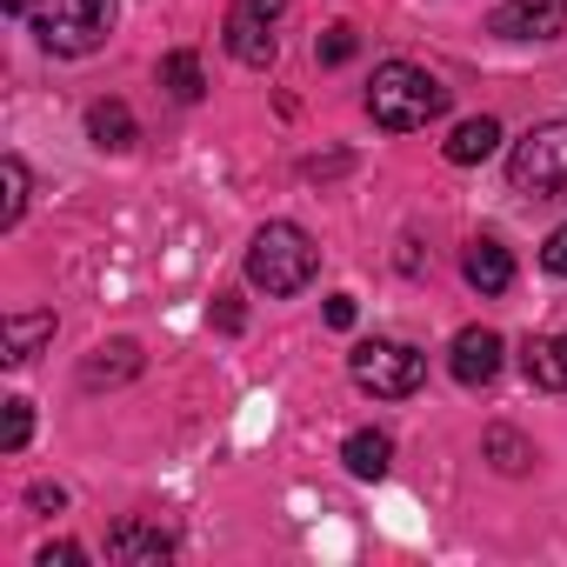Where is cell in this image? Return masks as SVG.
Listing matches in <instances>:
<instances>
[{"label": "cell", "instance_id": "cell-1", "mask_svg": "<svg viewBox=\"0 0 567 567\" xmlns=\"http://www.w3.org/2000/svg\"><path fill=\"white\" fill-rule=\"evenodd\" d=\"M368 114L388 134H414V127H427V121L447 114V87L427 68H414V61H388L368 81Z\"/></svg>", "mask_w": 567, "mask_h": 567}, {"label": "cell", "instance_id": "cell-2", "mask_svg": "<svg viewBox=\"0 0 567 567\" xmlns=\"http://www.w3.org/2000/svg\"><path fill=\"white\" fill-rule=\"evenodd\" d=\"M315 267H321V247H315V234L295 227V220H267V227L254 234V247H247V280H254L260 295H274V301L301 295L308 280H315Z\"/></svg>", "mask_w": 567, "mask_h": 567}, {"label": "cell", "instance_id": "cell-3", "mask_svg": "<svg viewBox=\"0 0 567 567\" xmlns=\"http://www.w3.org/2000/svg\"><path fill=\"white\" fill-rule=\"evenodd\" d=\"M28 14H34L41 48L48 54H68V61L94 54L114 34V0H34Z\"/></svg>", "mask_w": 567, "mask_h": 567}, {"label": "cell", "instance_id": "cell-4", "mask_svg": "<svg viewBox=\"0 0 567 567\" xmlns=\"http://www.w3.org/2000/svg\"><path fill=\"white\" fill-rule=\"evenodd\" d=\"M507 181L527 200H567V121H540L514 141Z\"/></svg>", "mask_w": 567, "mask_h": 567}, {"label": "cell", "instance_id": "cell-5", "mask_svg": "<svg viewBox=\"0 0 567 567\" xmlns=\"http://www.w3.org/2000/svg\"><path fill=\"white\" fill-rule=\"evenodd\" d=\"M348 374H354V388H361V394L401 401V394H414V388H421L427 361H421L408 341H361V348L348 354Z\"/></svg>", "mask_w": 567, "mask_h": 567}, {"label": "cell", "instance_id": "cell-6", "mask_svg": "<svg viewBox=\"0 0 567 567\" xmlns=\"http://www.w3.org/2000/svg\"><path fill=\"white\" fill-rule=\"evenodd\" d=\"M280 14H288V0H234L227 28H220L227 34V54L240 68H274V54H280V41H274Z\"/></svg>", "mask_w": 567, "mask_h": 567}, {"label": "cell", "instance_id": "cell-7", "mask_svg": "<svg viewBox=\"0 0 567 567\" xmlns=\"http://www.w3.org/2000/svg\"><path fill=\"white\" fill-rule=\"evenodd\" d=\"M487 28L501 41H554L567 34V0H507V8H494Z\"/></svg>", "mask_w": 567, "mask_h": 567}, {"label": "cell", "instance_id": "cell-8", "mask_svg": "<svg viewBox=\"0 0 567 567\" xmlns=\"http://www.w3.org/2000/svg\"><path fill=\"white\" fill-rule=\"evenodd\" d=\"M501 334L494 328H461L454 334V354H447V368H454V381L461 388H487L494 374H501Z\"/></svg>", "mask_w": 567, "mask_h": 567}, {"label": "cell", "instance_id": "cell-9", "mask_svg": "<svg viewBox=\"0 0 567 567\" xmlns=\"http://www.w3.org/2000/svg\"><path fill=\"white\" fill-rule=\"evenodd\" d=\"M167 554H174V534L147 527V520H121L107 534V560H121V567H161Z\"/></svg>", "mask_w": 567, "mask_h": 567}, {"label": "cell", "instance_id": "cell-10", "mask_svg": "<svg viewBox=\"0 0 567 567\" xmlns=\"http://www.w3.org/2000/svg\"><path fill=\"white\" fill-rule=\"evenodd\" d=\"M461 274H467V288H481V295H507V280H514V254H507L501 240H467Z\"/></svg>", "mask_w": 567, "mask_h": 567}, {"label": "cell", "instance_id": "cell-11", "mask_svg": "<svg viewBox=\"0 0 567 567\" xmlns=\"http://www.w3.org/2000/svg\"><path fill=\"white\" fill-rule=\"evenodd\" d=\"M134 374H141V348H134V341H107V348H94L87 368H81L87 388H121V381H134Z\"/></svg>", "mask_w": 567, "mask_h": 567}, {"label": "cell", "instance_id": "cell-12", "mask_svg": "<svg viewBox=\"0 0 567 567\" xmlns=\"http://www.w3.org/2000/svg\"><path fill=\"white\" fill-rule=\"evenodd\" d=\"M87 141H94L101 154H127V147H134V114H127L121 101H94V107H87Z\"/></svg>", "mask_w": 567, "mask_h": 567}, {"label": "cell", "instance_id": "cell-13", "mask_svg": "<svg viewBox=\"0 0 567 567\" xmlns=\"http://www.w3.org/2000/svg\"><path fill=\"white\" fill-rule=\"evenodd\" d=\"M501 147V121L494 114H474V121H461L454 134H447V161L454 167H474V161H487Z\"/></svg>", "mask_w": 567, "mask_h": 567}, {"label": "cell", "instance_id": "cell-14", "mask_svg": "<svg viewBox=\"0 0 567 567\" xmlns=\"http://www.w3.org/2000/svg\"><path fill=\"white\" fill-rule=\"evenodd\" d=\"M341 461H348V474H361V481H381V474L394 467V441H388L381 427H361V434H348Z\"/></svg>", "mask_w": 567, "mask_h": 567}, {"label": "cell", "instance_id": "cell-15", "mask_svg": "<svg viewBox=\"0 0 567 567\" xmlns=\"http://www.w3.org/2000/svg\"><path fill=\"white\" fill-rule=\"evenodd\" d=\"M527 381L547 388V394H567V334L527 341Z\"/></svg>", "mask_w": 567, "mask_h": 567}, {"label": "cell", "instance_id": "cell-16", "mask_svg": "<svg viewBox=\"0 0 567 567\" xmlns=\"http://www.w3.org/2000/svg\"><path fill=\"white\" fill-rule=\"evenodd\" d=\"M41 341H54V315H14L8 321V368H28L41 354Z\"/></svg>", "mask_w": 567, "mask_h": 567}, {"label": "cell", "instance_id": "cell-17", "mask_svg": "<svg viewBox=\"0 0 567 567\" xmlns=\"http://www.w3.org/2000/svg\"><path fill=\"white\" fill-rule=\"evenodd\" d=\"M161 81H167V94H174V101H200V94H207V81H200V61H194L187 48L161 61Z\"/></svg>", "mask_w": 567, "mask_h": 567}, {"label": "cell", "instance_id": "cell-18", "mask_svg": "<svg viewBox=\"0 0 567 567\" xmlns=\"http://www.w3.org/2000/svg\"><path fill=\"white\" fill-rule=\"evenodd\" d=\"M487 461H494L501 474H527V467H534V447H527L514 427H487Z\"/></svg>", "mask_w": 567, "mask_h": 567}, {"label": "cell", "instance_id": "cell-19", "mask_svg": "<svg viewBox=\"0 0 567 567\" xmlns=\"http://www.w3.org/2000/svg\"><path fill=\"white\" fill-rule=\"evenodd\" d=\"M0 174H8V200H0V227H14V220L28 214V161H21V154H8V167H0Z\"/></svg>", "mask_w": 567, "mask_h": 567}, {"label": "cell", "instance_id": "cell-20", "mask_svg": "<svg viewBox=\"0 0 567 567\" xmlns=\"http://www.w3.org/2000/svg\"><path fill=\"white\" fill-rule=\"evenodd\" d=\"M28 434H34V408L28 401H8V434H0V441H8V454H21Z\"/></svg>", "mask_w": 567, "mask_h": 567}, {"label": "cell", "instance_id": "cell-21", "mask_svg": "<svg viewBox=\"0 0 567 567\" xmlns=\"http://www.w3.org/2000/svg\"><path fill=\"white\" fill-rule=\"evenodd\" d=\"M354 48H361V41H354V28H328V34H321V61H328V68L354 61Z\"/></svg>", "mask_w": 567, "mask_h": 567}, {"label": "cell", "instance_id": "cell-22", "mask_svg": "<svg viewBox=\"0 0 567 567\" xmlns=\"http://www.w3.org/2000/svg\"><path fill=\"white\" fill-rule=\"evenodd\" d=\"M214 328H220V334H240V328H247V315H240V301H234V295H220V301H214Z\"/></svg>", "mask_w": 567, "mask_h": 567}, {"label": "cell", "instance_id": "cell-23", "mask_svg": "<svg viewBox=\"0 0 567 567\" xmlns=\"http://www.w3.org/2000/svg\"><path fill=\"white\" fill-rule=\"evenodd\" d=\"M540 267H547V274H567V227H554V234H547V247H540Z\"/></svg>", "mask_w": 567, "mask_h": 567}, {"label": "cell", "instance_id": "cell-24", "mask_svg": "<svg viewBox=\"0 0 567 567\" xmlns=\"http://www.w3.org/2000/svg\"><path fill=\"white\" fill-rule=\"evenodd\" d=\"M81 560V547L74 540H54V547H41V567H74Z\"/></svg>", "mask_w": 567, "mask_h": 567}, {"label": "cell", "instance_id": "cell-25", "mask_svg": "<svg viewBox=\"0 0 567 567\" xmlns=\"http://www.w3.org/2000/svg\"><path fill=\"white\" fill-rule=\"evenodd\" d=\"M328 328H354V295H334L328 301Z\"/></svg>", "mask_w": 567, "mask_h": 567}, {"label": "cell", "instance_id": "cell-26", "mask_svg": "<svg viewBox=\"0 0 567 567\" xmlns=\"http://www.w3.org/2000/svg\"><path fill=\"white\" fill-rule=\"evenodd\" d=\"M28 501H34V507H41V514H61V507H68V494H61V487H48V481H41V487H34V494H28Z\"/></svg>", "mask_w": 567, "mask_h": 567}]
</instances>
